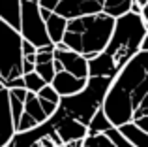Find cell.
<instances>
[{
	"label": "cell",
	"instance_id": "1",
	"mask_svg": "<svg viewBox=\"0 0 148 147\" xmlns=\"http://www.w3.org/2000/svg\"><path fill=\"white\" fill-rule=\"evenodd\" d=\"M101 111L112 128L133 123L148 132V51L143 49L127 60L111 79Z\"/></svg>",
	"mask_w": 148,
	"mask_h": 147
},
{
	"label": "cell",
	"instance_id": "2",
	"mask_svg": "<svg viewBox=\"0 0 148 147\" xmlns=\"http://www.w3.org/2000/svg\"><path fill=\"white\" fill-rule=\"evenodd\" d=\"M112 26H114V19L101 13V11L69 19L66 23L62 44L69 51L79 53L81 57L90 60L105 49L109 36L112 32Z\"/></svg>",
	"mask_w": 148,
	"mask_h": 147
},
{
	"label": "cell",
	"instance_id": "3",
	"mask_svg": "<svg viewBox=\"0 0 148 147\" xmlns=\"http://www.w3.org/2000/svg\"><path fill=\"white\" fill-rule=\"evenodd\" d=\"M148 51V25L139 13H127L114 19V26L109 36L103 53L116 70L131 60L139 51Z\"/></svg>",
	"mask_w": 148,
	"mask_h": 147
},
{
	"label": "cell",
	"instance_id": "4",
	"mask_svg": "<svg viewBox=\"0 0 148 147\" xmlns=\"http://www.w3.org/2000/svg\"><path fill=\"white\" fill-rule=\"evenodd\" d=\"M109 83H111V79H107V77H88L86 85L81 92L60 98L58 110H62L68 117L75 119L77 123L88 126L92 115L101 107Z\"/></svg>",
	"mask_w": 148,
	"mask_h": 147
},
{
	"label": "cell",
	"instance_id": "5",
	"mask_svg": "<svg viewBox=\"0 0 148 147\" xmlns=\"http://www.w3.org/2000/svg\"><path fill=\"white\" fill-rule=\"evenodd\" d=\"M23 38L17 30L0 21V83L6 89H25L23 87Z\"/></svg>",
	"mask_w": 148,
	"mask_h": 147
},
{
	"label": "cell",
	"instance_id": "6",
	"mask_svg": "<svg viewBox=\"0 0 148 147\" xmlns=\"http://www.w3.org/2000/svg\"><path fill=\"white\" fill-rule=\"evenodd\" d=\"M19 36L25 42L32 44L36 49L53 45L49 42L43 19L40 15V6L34 0H21V23H19Z\"/></svg>",
	"mask_w": 148,
	"mask_h": 147
},
{
	"label": "cell",
	"instance_id": "7",
	"mask_svg": "<svg viewBox=\"0 0 148 147\" xmlns=\"http://www.w3.org/2000/svg\"><path fill=\"white\" fill-rule=\"evenodd\" d=\"M83 141H73V144H64L58 136L54 125L47 119L45 123L38 125L36 128L26 130V132H17L13 134L11 141L6 147H81Z\"/></svg>",
	"mask_w": 148,
	"mask_h": 147
},
{
	"label": "cell",
	"instance_id": "8",
	"mask_svg": "<svg viewBox=\"0 0 148 147\" xmlns=\"http://www.w3.org/2000/svg\"><path fill=\"white\" fill-rule=\"evenodd\" d=\"M41 10H47L58 17L66 19H77L83 15L99 13L103 10L105 0H34Z\"/></svg>",
	"mask_w": 148,
	"mask_h": 147
},
{
	"label": "cell",
	"instance_id": "9",
	"mask_svg": "<svg viewBox=\"0 0 148 147\" xmlns=\"http://www.w3.org/2000/svg\"><path fill=\"white\" fill-rule=\"evenodd\" d=\"M53 59L62 66V70L71 74L73 77L79 79H88V60L81 57L79 53H73L69 49L66 51H53Z\"/></svg>",
	"mask_w": 148,
	"mask_h": 147
},
{
	"label": "cell",
	"instance_id": "10",
	"mask_svg": "<svg viewBox=\"0 0 148 147\" xmlns=\"http://www.w3.org/2000/svg\"><path fill=\"white\" fill-rule=\"evenodd\" d=\"M88 79H79V77H73L71 74L68 72H56L53 77V81H51V87H53V91L56 92L60 98H64V96H73L77 94V92H81L84 89V85H86Z\"/></svg>",
	"mask_w": 148,
	"mask_h": 147
},
{
	"label": "cell",
	"instance_id": "11",
	"mask_svg": "<svg viewBox=\"0 0 148 147\" xmlns=\"http://www.w3.org/2000/svg\"><path fill=\"white\" fill-rule=\"evenodd\" d=\"M15 130L10 113V100H8V89L0 83V147H6L11 141Z\"/></svg>",
	"mask_w": 148,
	"mask_h": 147
},
{
	"label": "cell",
	"instance_id": "12",
	"mask_svg": "<svg viewBox=\"0 0 148 147\" xmlns=\"http://www.w3.org/2000/svg\"><path fill=\"white\" fill-rule=\"evenodd\" d=\"M40 15L43 19V25H45V30H47V36H49V42L53 45L60 44L62 42V36H64V30H66V19L58 17V15L51 13L47 10H41L40 8Z\"/></svg>",
	"mask_w": 148,
	"mask_h": 147
},
{
	"label": "cell",
	"instance_id": "13",
	"mask_svg": "<svg viewBox=\"0 0 148 147\" xmlns=\"http://www.w3.org/2000/svg\"><path fill=\"white\" fill-rule=\"evenodd\" d=\"M0 21L19 32L21 23V0H0Z\"/></svg>",
	"mask_w": 148,
	"mask_h": 147
},
{
	"label": "cell",
	"instance_id": "14",
	"mask_svg": "<svg viewBox=\"0 0 148 147\" xmlns=\"http://www.w3.org/2000/svg\"><path fill=\"white\" fill-rule=\"evenodd\" d=\"M116 68L112 66V62L103 55H96L94 59L88 60V77H107V79H112L116 76Z\"/></svg>",
	"mask_w": 148,
	"mask_h": 147
},
{
	"label": "cell",
	"instance_id": "15",
	"mask_svg": "<svg viewBox=\"0 0 148 147\" xmlns=\"http://www.w3.org/2000/svg\"><path fill=\"white\" fill-rule=\"evenodd\" d=\"M116 130L120 132V136H122L124 140L130 141L133 147H148V132L141 130L137 125H133V123H126V125L118 126Z\"/></svg>",
	"mask_w": 148,
	"mask_h": 147
},
{
	"label": "cell",
	"instance_id": "16",
	"mask_svg": "<svg viewBox=\"0 0 148 147\" xmlns=\"http://www.w3.org/2000/svg\"><path fill=\"white\" fill-rule=\"evenodd\" d=\"M23 113H26L28 117H32L38 125H41V123L47 121V117H45L43 110H41V106H40V100H38V96L32 94V92H26V96H25V102H23Z\"/></svg>",
	"mask_w": 148,
	"mask_h": 147
},
{
	"label": "cell",
	"instance_id": "17",
	"mask_svg": "<svg viewBox=\"0 0 148 147\" xmlns=\"http://www.w3.org/2000/svg\"><path fill=\"white\" fill-rule=\"evenodd\" d=\"M112 125L109 123V119L105 117V113L101 111V107L92 115L90 123L86 126V136H98V134H105L107 130H111Z\"/></svg>",
	"mask_w": 148,
	"mask_h": 147
},
{
	"label": "cell",
	"instance_id": "18",
	"mask_svg": "<svg viewBox=\"0 0 148 147\" xmlns=\"http://www.w3.org/2000/svg\"><path fill=\"white\" fill-rule=\"evenodd\" d=\"M131 6H133V0H105L101 13L116 19V17H120V15L127 13V11L131 10Z\"/></svg>",
	"mask_w": 148,
	"mask_h": 147
},
{
	"label": "cell",
	"instance_id": "19",
	"mask_svg": "<svg viewBox=\"0 0 148 147\" xmlns=\"http://www.w3.org/2000/svg\"><path fill=\"white\" fill-rule=\"evenodd\" d=\"M23 87H25L26 92L38 94V92L45 87V83H43V79H41L36 72H30V74H25V76H23Z\"/></svg>",
	"mask_w": 148,
	"mask_h": 147
},
{
	"label": "cell",
	"instance_id": "20",
	"mask_svg": "<svg viewBox=\"0 0 148 147\" xmlns=\"http://www.w3.org/2000/svg\"><path fill=\"white\" fill-rule=\"evenodd\" d=\"M34 72L43 79L45 85H51L54 74H56L54 72V66H53V60H51V62H43V64H34Z\"/></svg>",
	"mask_w": 148,
	"mask_h": 147
},
{
	"label": "cell",
	"instance_id": "21",
	"mask_svg": "<svg viewBox=\"0 0 148 147\" xmlns=\"http://www.w3.org/2000/svg\"><path fill=\"white\" fill-rule=\"evenodd\" d=\"M81 147H114V145L111 144V140L105 134H98V136H86Z\"/></svg>",
	"mask_w": 148,
	"mask_h": 147
},
{
	"label": "cell",
	"instance_id": "22",
	"mask_svg": "<svg viewBox=\"0 0 148 147\" xmlns=\"http://www.w3.org/2000/svg\"><path fill=\"white\" fill-rule=\"evenodd\" d=\"M36 96H38L40 100H45V102L54 104V106H58V102H60V96H58L56 92L53 91V87H51V85H45V87L41 89V91L38 92Z\"/></svg>",
	"mask_w": 148,
	"mask_h": 147
},
{
	"label": "cell",
	"instance_id": "23",
	"mask_svg": "<svg viewBox=\"0 0 148 147\" xmlns=\"http://www.w3.org/2000/svg\"><path fill=\"white\" fill-rule=\"evenodd\" d=\"M105 136H107L109 140H111V144L114 145V147H133V145L130 144V141H126L122 136H120V132H118L116 128L107 130V132H105Z\"/></svg>",
	"mask_w": 148,
	"mask_h": 147
},
{
	"label": "cell",
	"instance_id": "24",
	"mask_svg": "<svg viewBox=\"0 0 148 147\" xmlns=\"http://www.w3.org/2000/svg\"><path fill=\"white\" fill-rule=\"evenodd\" d=\"M21 53H23V57L36 55V47H34L32 44H28V42H25V40H23V44H21Z\"/></svg>",
	"mask_w": 148,
	"mask_h": 147
},
{
	"label": "cell",
	"instance_id": "25",
	"mask_svg": "<svg viewBox=\"0 0 148 147\" xmlns=\"http://www.w3.org/2000/svg\"><path fill=\"white\" fill-rule=\"evenodd\" d=\"M133 2L137 4V6L141 8V10H143V8H146V6H148V0H133Z\"/></svg>",
	"mask_w": 148,
	"mask_h": 147
}]
</instances>
